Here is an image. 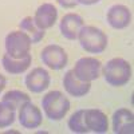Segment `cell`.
Segmentation results:
<instances>
[{"mask_svg": "<svg viewBox=\"0 0 134 134\" xmlns=\"http://www.w3.org/2000/svg\"><path fill=\"white\" fill-rule=\"evenodd\" d=\"M42 107L46 117L51 121H60L66 117L71 103L62 91L52 90L42 98Z\"/></svg>", "mask_w": 134, "mask_h": 134, "instance_id": "cell-2", "label": "cell"}, {"mask_svg": "<svg viewBox=\"0 0 134 134\" xmlns=\"http://www.w3.org/2000/svg\"><path fill=\"white\" fill-rule=\"evenodd\" d=\"M5 85H7V79H5V76L0 74V93H2L4 88H5Z\"/></svg>", "mask_w": 134, "mask_h": 134, "instance_id": "cell-22", "label": "cell"}, {"mask_svg": "<svg viewBox=\"0 0 134 134\" xmlns=\"http://www.w3.org/2000/svg\"><path fill=\"white\" fill-rule=\"evenodd\" d=\"M100 70L105 81L114 87L125 86L131 79V64L124 58L110 59Z\"/></svg>", "mask_w": 134, "mask_h": 134, "instance_id": "cell-1", "label": "cell"}, {"mask_svg": "<svg viewBox=\"0 0 134 134\" xmlns=\"http://www.w3.org/2000/svg\"><path fill=\"white\" fill-rule=\"evenodd\" d=\"M78 4H82V5H93V4H97L99 3L100 0H76Z\"/></svg>", "mask_w": 134, "mask_h": 134, "instance_id": "cell-21", "label": "cell"}, {"mask_svg": "<svg viewBox=\"0 0 134 134\" xmlns=\"http://www.w3.org/2000/svg\"><path fill=\"white\" fill-rule=\"evenodd\" d=\"M83 26H85L83 18L78 14L70 12L62 18L59 30H60V34L63 35V38L69 39V40H75L78 39V34H79Z\"/></svg>", "mask_w": 134, "mask_h": 134, "instance_id": "cell-11", "label": "cell"}, {"mask_svg": "<svg viewBox=\"0 0 134 134\" xmlns=\"http://www.w3.org/2000/svg\"><path fill=\"white\" fill-rule=\"evenodd\" d=\"M113 133L115 134H131L134 131V114L129 109H118L111 117Z\"/></svg>", "mask_w": 134, "mask_h": 134, "instance_id": "cell-10", "label": "cell"}, {"mask_svg": "<svg viewBox=\"0 0 134 134\" xmlns=\"http://www.w3.org/2000/svg\"><path fill=\"white\" fill-rule=\"evenodd\" d=\"M83 114H85V109H81V110H76L75 113H72L71 117L69 118L67 126H69V129L72 133H81V134L88 133V130H87V127L85 125Z\"/></svg>", "mask_w": 134, "mask_h": 134, "instance_id": "cell-18", "label": "cell"}, {"mask_svg": "<svg viewBox=\"0 0 134 134\" xmlns=\"http://www.w3.org/2000/svg\"><path fill=\"white\" fill-rule=\"evenodd\" d=\"M19 28L21 31H24L27 35L31 38L32 44H36V43L42 42L44 35H46L44 30L39 28L36 26V23H35V20H34V18H31V16H26V18L21 19L19 21Z\"/></svg>", "mask_w": 134, "mask_h": 134, "instance_id": "cell-16", "label": "cell"}, {"mask_svg": "<svg viewBox=\"0 0 134 134\" xmlns=\"http://www.w3.org/2000/svg\"><path fill=\"white\" fill-rule=\"evenodd\" d=\"M4 46H5V52L9 57H12L15 59H20L30 54L32 40L24 31L16 30L7 34Z\"/></svg>", "mask_w": 134, "mask_h": 134, "instance_id": "cell-4", "label": "cell"}, {"mask_svg": "<svg viewBox=\"0 0 134 134\" xmlns=\"http://www.w3.org/2000/svg\"><path fill=\"white\" fill-rule=\"evenodd\" d=\"M85 125L88 131L93 133H106L109 130L107 115L98 109H85Z\"/></svg>", "mask_w": 134, "mask_h": 134, "instance_id": "cell-13", "label": "cell"}, {"mask_svg": "<svg viewBox=\"0 0 134 134\" xmlns=\"http://www.w3.org/2000/svg\"><path fill=\"white\" fill-rule=\"evenodd\" d=\"M31 100L30 95L24 91H20V90H9L3 95L2 102L7 103L9 107H12L14 110L20 109L21 105H24L26 102Z\"/></svg>", "mask_w": 134, "mask_h": 134, "instance_id": "cell-17", "label": "cell"}, {"mask_svg": "<svg viewBox=\"0 0 134 134\" xmlns=\"http://www.w3.org/2000/svg\"><path fill=\"white\" fill-rule=\"evenodd\" d=\"M78 40L88 54H102L109 43L107 35L95 26H83L78 34Z\"/></svg>", "mask_w": 134, "mask_h": 134, "instance_id": "cell-3", "label": "cell"}, {"mask_svg": "<svg viewBox=\"0 0 134 134\" xmlns=\"http://www.w3.org/2000/svg\"><path fill=\"white\" fill-rule=\"evenodd\" d=\"M106 20L111 28L124 30L131 23V11L124 4H114L107 9Z\"/></svg>", "mask_w": 134, "mask_h": 134, "instance_id": "cell-7", "label": "cell"}, {"mask_svg": "<svg viewBox=\"0 0 134 134\" xmlns=\"http://www.w3.org/2000/svg\"><path fill=\"white\" fill-rule=\"evenodd\" d=\"M19 122L24 129H38L43 122V114L40 109L31 100L21 105L19 109Z\"/></svg>", "mask_w": 134, "mask_h": 134, "instance_id": "cell-8", "label": "cell"}, {"mask_svg": "<svg viewBox=\"0 0 134 134\" xmlns=\"http://www.w3.org/2000/svg\"><path fill=\"white\" fill-rule=\"evenodd\" d=\"M63 87L67 91V94H70L71 97L81 98L88 94V91L91 88V82L79 81L72 72V70H69L63 76Z\"/></svg>", "mask_w": 134, "mask_h": 134, "instance_id": "cell-14", "label": "cell"}, {"mask_svg": "<svg viewBox=\"0 0 134 134\" xmlns=\"http://www.w3.org/2000/svg\"><path fill=\"white\" fill-rule=\"evenodd\" d=\"M57 3L63 7V8H67V9H70V8H74L78 5V2L76 0H57Z\"/></svg>", "mask_w": 134, "mask_h": 134, "instance_id": "cell-20", "label": "cell"}, {"mask_svg": "<svg viewBox=\"0 0 134 134\" xmlns=\"http://www.w3.org/2000/svg\"><path fill=\"white\" fill-rule=\"evenodd\" d=\"M50 82H51L50 74L43 67L34 69L26 75V79H24L26 87L28 88V91L34 94H39V93H43L44 90H47L50 86Z\"/></svg>", "mask_w": 134, "mask_h": 134, "instance_id": "cell-9", "label": "cell"}, {"mask_svg": "<svg viewBox=\"0 0 134 134\" xmlns=\"http://www.w3.org/2000/svg\"><path fill=\"white\" fill-rule=\"evenodd\" d=\"M100 69H102V63L94 57H83L78 59L72 72L79 81L83 82H93L98 79L100 75Z\"/></svg>", "mask_w": 134, "mask_h": 134, "instance_id": "cell-5", "label": "cell"}, {"mask_svg": "<svg viewBox=\"0 0 134 134\" xmlns=\"http://www.w3.org/2000/svg\"><path fill=\"white\" fill-rule=\"evenodd\" d=\"M15 119H16L15 110L9 107L7 103L0 102V129L9 127L15 122Z\"/></svg>", "mask_w": 134, "mask_h": 134, "instance_id": "cell-19", "label": "cell"}, {"mask_svg": "<svg viewBox=\"0 0 134 134\" xmlns=\"http://www.w3.org/2000/svg\"><path fill=\"white\" fill-rule=\"evenodd\" d=\"M32 62V57L31 54H28L27 57L24 58H20V59H15L12 57L5 52L2 58V64H3V69L11 74V75H19V74H23L28 67L31 66Z\"/></svg>", "mask_w": 134, "mask_h": 134, "instance_id": "cell-15", "label": "cell"}, {"mask_svg": "<svg viewBox=\"0 0 134 134\" xmlns=\"http://www.w3.org/2000/svg\"><path fill=\"white\" fill-rule=\"evenodd\" d=\"M40 59L51 70H62L67 66L69 57L63 47L58 44H48L40 52Z\"/></svg>", "mask_w": 134, "mask_h": 134, "instance_id": "cell-6", "label": "cell"}, {"mask_svg": "<svg viewBox=\"0 0 134 134\" xmlns=\"http://www.w3.org/2000/svg\"><path fill=\"white\" fill-rule=\"evenodd\" d=\"M57 19H58V9L51 3L40 4L35 11V15H34V20H35L36 26L44 31L54 27V24L57 23Z\"/></svg>", "mask_w": 134, "mask_h": 134, "instance_id": "cell-12", "label": "cell"}]
</instances>
